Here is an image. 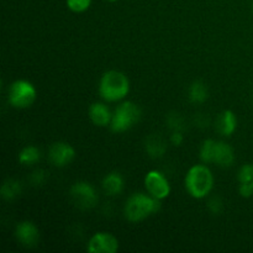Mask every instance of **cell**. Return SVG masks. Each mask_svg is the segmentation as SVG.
I'll return each instance as SVG.
<instances>
[{
    "mask_svg": "<svg viewBox=\"0 0 253 253\" xmlns=\"http://www.w3.org/2000/svg\"><path fill=\"white\" fill-rule=\"evenodd\" d=\"M76 157V150L67 142H54L48 150V160L54 167H66Z\"/></svg>",
    "mask_w": 253,
    "mask_h": 253,
    "instance_id": "cell-9",
    "label": "cell"
},
{
    "mask_svg": "<svg viewBox=\"0 0 253 253\" xmlns=\"http://www.w3.org/2000/svg\"><path fill=\"white\" fill-rule=\"evenodd\" d=\"M119 250V240L110 232H96L88 242L90 253H115Z\"/></svg>",
    "mask_w": 253,
    "mask_h": 253,
    "instance_id": "cell-8",
    "label": "cell"
},
{
    "mask_svg": "<svg viewBox=\"0 0 253 253\" xmlns=\"http://www.w3.org/2000/svg\"><path fill=\"white\" fill-rule=\"evenodd\" d=\"M2 199L14 200L15 198L21 194V184L16 179H7L2 183L1 189H0Z\"/></svg>",
    "mask_w": 253,
    "mask_h": 253,
    "instance_id": "cell-17",
    "label": "cell"
},
{
    "mask_svg": "<svg viewBox=\"0 0 253 253\" xmlns=\"http://www.w3.org/2000/svg\"><path fill=\"white\" fill-rule=\"evenodd\" d=\"M188 96H189V100L194 104L205 103L208 96H209L207 84L202 81L193 82L192 85L189 86V90H188Z\"/></svg>",
    "mask_w": 253,
    "mask_h": 253,
    "instance_id": "cell-16",
    "label": "cell"
},
{
    "mask_svg": "<svg viewBox=\"0 0 253 253\" xmlns=\"http://www.w3.org/2000/svg\"><path fill=\"white\" fill-rule=\"evenodd\" d=\"M239 193L244 198H251L253 195V165L247 163L239 170Z\"/></svg>",
    "mask_w": 253,
    "mask_h": 253,
    "instance_id": "cell-12",
    "label": "cell"
},
{
    "mask_svg": "<svg viewBox=\"0 0 253 253\" xmlns=\"http://www.w3.org/2000/svg\"><path fill=\"white\" fill-rule=\"evenodd\" d=\"M145 188L147 193L156 199L163 200L169 197L170 184L167 177L160 170H150L145 177Z\"/></svg>",
    "mask_w": 253,
    "mask_h": 253,
    "instance_id": "cell-7",
    "label": "cell"
},
{
    "mask_svg": "<svg viewBox=\"0 0 253 253\" xmlns=\"http://www.w3.org/2000/svg\"><path fill=\"white\" fill-rule=\"evenodd\" d=\"M130 91V81L120 71L105 72L99 82V94L106 103H116L126 98Z\"/></svg>",
    "mask_w": 253,
    "mask_h": 253,
    "instance_id": "cell-1",
    "label": "cell"
},
{
    "mask_svg": "<svg viewBox=\"0 0 253 253\" xmlns=\"http://www.w3.org/2000/svg\"><path fill=\"white\" fill-rule=\"evenodd\" d=\"M37 96L36 88L26 79L12 82L7 90V101L15 109H27L35 103Z\"/></svg>",
    "mask_w": 253,
    "mask_h": 253,
    "instance_id": "cell-5",
    "label": "cell"
},
{
    "mask_svg": "<svg viewBox=\"0 0 253 253\" xmlns=\"http://www.w3.org/2000/svg\"><path fill=\"white\" fill-rule=\"evenodd\" d=\"M111 118H113V113L106 104L96 101L89 106V119L94 125L100 126V127L110 125Z\"/></svg>",
    "mask_w": 253,
    "mask_h": 253,
    "instance_id": "cell-11",
    "label": "cell"
},
{
    "mask_svg": "<svg viewBox=\"0 0 253 253\" xmlns=\"http://www.w3.org/2000/svg\"><path fill=\"white\" fill-rule=\"evenodd\" d=\"M71 198L79 209H93L99 202L95 188L88 182H77L71 187Z\"/></svg>",
    "mask_w": 253,
    "mask_h": 253,
    "instance_id": "cell-6",
    "label": "cell"
},
{
    "mask_svg": "<svg viewBox=\"0 0 253 253\" xmlns=\"http://www.w3.org/2000/svg\"><path fill=\"white\" fill-rule=\"evenodd\" d=\"M141 116L142 111L137 104L133 101H124L113 113L110 123L111 131L116 133L126 132L141 120Z\"/></svg>",
    "mask_w": 253,
    "mask_h": 253,
    "instance_id": "cell-4",
    "label": "cell"
},
{
    "mask_svg": "<svg viewBox=\"0 0 253 253\" xmlns=\"http://www.w3.org/2000/svg\"><path fill=\"white\" fill-rule=\"evenodd\" d=\"M162 200L145 193H135L131 195L124 207V215L130 222H140L156 214L161 209Z\"/></svg>",
    "mask_w": 253,
    "mask_h": 253,
    "instance_id": "cell-2",
    "label": "cell"
},
{
    "mask_svg": "<svg viewBox=\"0 0 253 253\" xmlns=\"http://www.w3.org/2000/svg\"><path fill=\"white\" fill-rule=\"evenodd\" d=\"M237 118L234 111L225 110L220 114L217 120V130L222 136H231L236 131Z\"/></svg>",
    "mask_w": 253,
    "mask_h": 253,
    "instance_id": "cell-15",
    "label": "cell"
},
{
    "mask_svg": "<svg viewBox=\"0 0 253 253\" xmlns=\"http://www.w3.org/2000/svg\"><path fill=\"white\" fill-rule=\"evenodd\" d=\"M31 180L34 184H42V183L44 182V172L43 170H36V172L32 173V177H31Z\"/></svg>",
    "mask_w": 253,
    "mask_h": 253,
    "instance_id": "cell-24",
    "label": "cell"
},
{
    "mask_svg": "<svg viewBox=\"0 0 253 253\" xmlns=\"http://www.w3.org/2000/svg\"><path fill=\"white\" fill-rule=\"evenodd\" d=\"M91 0H67V6L71 11L77 12H84L90 7Z\"/></svg>",
    "mask_w": 253,
    "mask_h": 253,
    "instance_id": "cell-21",
    "label": "cell"
},
{
    "mask_svg": "<svg viewBox=\"0 0 253 253\" xmlns=\"http://www.w3.org/2000/svg\"><path fill=\"white\" fill-rule=\"evenodd\" d=\"M208 208H209L210 211L212 214H220L222 210V202L220 198L214 197L209 200V204H208Z\"/></svg>",
    "mask_w": 253,
    "mask_h": 253,
    "instance_id": "cell-22",
    "label": "cell"
},
{
    "mask_svg": "<svg viewBox=\"0 0 253 253\" xmlns=\"http://www.w3.org/2000/svg\"><path fill=\"white\" fill-rule=\"evenodd\" d=\"M216 143L217 141L211 140H205L204 142L200 146L199 156L200 160L205 165H209V163H214V157H215V150H216Z\"/></svg>",
    "mask_w": 253,
    "mask_h": 253,
    "instance_id": "cell-19",
    "label": "cell"
},
{
    "mask_svg": "<svg viewBox=\"0 0 253 253\" xmlns=\"http://www.w3.org/2000/svg\"><path fill=\"white\" fill-rule=\"evenodd\" d=\"M188 194L194 199H204L214 188V175L207 165H195L189 168L184 179Z\"/></svg>",
    "mask_w": 253,
    "mask_h": 253,
    "instance_id": "cell-3",
    "label": "cell"
},
{
    "mask_svg": "<svg viewBox=\"0 0 253 253\" xmlns=\"http://www.w3.org/2000/svg\"><path fill=\"white\" fill-rule=\"evenodd\" d=\"M14 234L17 242L25 247H34L40 241L39 227L32 221H29V220L17 222Z\"/></svg>",
    "mask_w": 253,
    "mask_h": 253,
    "instance_id": "cell-10",
    "label": "cell"
},
{
    "mask_svg": "<svg viewBox=\"0 0 253 253\" xmlns=\"http://www.w3.org/2000/svg\"><path fill=\"white\" fill-rule=\"evenodd\" d=\"M40 158H41V151L36 146H26L19 153L20 163H22L25 166L35 165V163L39 162Z\"/></svg>",
    "mask_w": 253,
    "mask_h": 253,
    "instance_id": "cell-18",
    "label": "cell"
},
{
    "mask_svg": "<svg viewBox=\"0 0 253 253\" xmlns=\"http://www.w3.org/2000/svg\"><path fill=\"white\" fill-rule=\"evenodd\" d=\"M235 161L234 148L226 142L217 141L216 150H215L214 163L220 167H230Z\"/></svg>",
    "mask_w": 253,
    "mask_h": 253,
    "instance_id": "cell-14",
    "label": "cell"
},
{
    "mask_svg": "<svg viewBox=\"0 0 253 253\" xmlns=\"http://www.w3.org/2000/svg\"><path fill=\"white\" fill-rule=\"evenodd\" d=\"M106 1H109V2H115V1H118V0H106Z\"/></svg>",
    "mask_w": 253,
    "mask_h": 253,
    "instance_id": "cell-25",
    "label": "cell"
},
{
    "mask_svg": "<svg viewBox=\"0 0 253 253\" xmlns=\"http://www.w3.org/2000/svg\"><path fill=\"white\" fill-rule=\"evenodd\" d=\"M124 187H125V180L119 172L109 173L101 182V188L109 197H116V195L121 194Z\"/></svg>",
    "mask_w": 253,
    "mask_h": 253,
    "instance_id": "cell-13",
    "label": "cell"
},
{
    "mask_svg": "<svg viewBox=\"0 0 253 253\" xmlns=\"http://www.w3.org/2000/svg\"><path fill=\"white\" fill-rule=\"evenodd\" d=\"M183 141H184V136H183V133L179 130H175L172 133V136H170V142L174 146H180L183 143Z\"/></svg>",
    "mask_w": 253,
    "mask_h": 253,
    "instance_id": "cell-23",
    "label": "cell"
},
{
    "mask_svg": "<svg viewBox=\"0 0 253 253\" xmlns=\"http://www.w3.org/2000/svg\"><path fill=\"white\" fill-rule=\"evenodd\" d=\"M146 151L153 158L162 157L166 152V143L160 137L151 136L150 138H147V142H146Z\"/></svg>",
    "mask_w": 253,
    "mask_h": 253,
    "instance_id": "cell-20",
    "label": "cell"
}]
</instances>
